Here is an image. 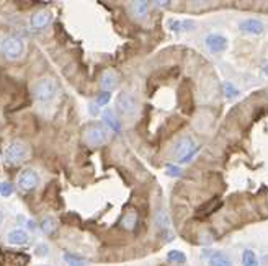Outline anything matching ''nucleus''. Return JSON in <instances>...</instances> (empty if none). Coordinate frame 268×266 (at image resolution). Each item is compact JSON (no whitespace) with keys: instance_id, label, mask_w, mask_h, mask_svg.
<instances>
[{"instance_id":"nucleus-27","label":"nucleus","mask_w":268,"mask_h":266,"mask_svg":"<svg viewBox=\"0 0 268 266\" xmlns=\"http://www.w3.org/2000/svg\"><path fill=\"white\" fill-rule=\"evenodd\" d=\"M48 251H49V249H48V245H44V243L36 247V255L38 256H48Z\"/></svg>"},{"instance_id":"nucleus-10","label":"nucleus","mask_w":268,"mask_h":266,"mask_svg":"<svg viewBox=\"0 0 268 266\" xmlns=\"http://www.w3.org/2000/svg\"><path fill=\"white\" fill-rule=\"evenodd\" d=\"M118 82H119V77L118 74H116L115 70H106L103 72V75H101L100 79V85L101 88L105 90V92H111V90H115L116 87H118Z\"/></svg>"},{"instance_id":"nucleus-6","label":"nucleus","mask_w":268,"mask_h":266,"mask_svg":"<svg viewBox=\"0 0 268 266\" xmlns=\"http://www.w3.org/2000/svg\"><path fill=\"white\" fill-rule=\"evenodd\" d=\"M106 137H108V134H106V129L101 128V126H90V128H87L85 134H84V139H85V142L88 144L90 147H98V146H103L106 142Z\"/></svg>"},{"instance_id":"nucleus-25","label":"nucleus","mask_w":268,"mask_h":266,"mask_svg":"<svg viewBox=\"0 0 268 266\" xmlns=\"http://www.w3.org/2000/svg\"><path fill=\"white\" fill-rule=\"evenodd\" d=\"M111 100V95L108 93V92H103V93H100L97 97V105L98 106H103V105H106Z\"/></svg>"},{"instance_id":"nucleus-23","label":"nucleus","mask_w":268,"mask_h":266,"mask_svg":"<svg viewBox=\"0 0 268 266\" xmlns=\"http://www.w3.org/2000/svg\"><path fill=\"white\" fill-rule=\"evenodd\" d=\"M13 184L10 182H0V196L8 198L13 195Z\"/></svg>"},{"instance_id":"nucleus-21","label":"nucleus","mask_w":268,"mask_h":266,"mask_svg":"<svg viewBox=\"0 0 268 266\" xmlns=\"http://www.w3.org/2000/svg\"><path fill=\"white\" fill-rule=\"evenodd\" d=\"M242 265L244 266H258L257 255L252 250H245L242 253Z\"/></svg>"},{"instance_id":"nucleus-16","label":"nucleus","mask_w":268,"mask_h":266,"mask_svg":"<svg viewBox=\"0 0 268 266\" xmlns=\"http://www.w3.org/2000/svg\"><path fill=\"white\" fill-rule=\"evenodd\" d=\"M209 266H232V261L227 255L216 251V253L209 256Z\"/></svg>"},{"instance_id":"nucleus-24","label":"nucleus","mask_w":268,"mask_h":266,"mask_svg":"<svg viewBox=\"0 0 268 266\" xmlns=\"http://www.w3.org/2000/svg\"><path fill=\"white\" fill-rule=\"evenodd\" d=\"M222 88H224V95H226V98H231V100H232V98H235V97H237V95H239V90L235 88L234 85H232L231 82H226V83H224V87H222Z\"/></svg>"},{"instance_id":"nucleus-1","label":"nucleus","mask_w":268,"mask_h":266,"mask_svg":"<svg viewBox=\"0 0 268 266\" xmlns=\"http://www.w3.org/2000/svg\"><path fill=\"white\" fill-rule=\"evenodd\" d=\"M198 152V146L195 144V141L190 136L182 137L180 141L175 144V149H173V155L177 157L180 164H186L195 157V154Z\"/></svg>"},{"instance_id":"nucleus-11","label":"nucleus","mask_w":268,"mask_h":266,"mask_svg":"<svg viewBox=\"0 0 268 266\" xmlns=\"http://www.w3.org/2000/svg\"><path fill=\"white\" fill-rule=\"evenodd\" d=\"M51 12L48 10H39L34 13L33 17H31V26L36 30H43L46 28V26L49 25V21H51Z\"/></svg>"},{"instance_id":"nucleus-30","label":"nucleus","mask_w":268,"mask_h":266,"mask_svg":"<svg viewBox=\"0 0 268 266\" xmlns=\"http://www.w3.org/2000/svg\"><path fill=\"white\" fill-rule=\"evenodd\" d=\"M263 72H265V75H267V77H268V64H267L265 67H263Z\"/></svg>"},{"instance_id":"nucleus-28","label":"nucleus","mask_w":268,"mask_h":266,"mask_svg":"<svg viewBox=\"0 0 268 266\" xmlns=\"http://www.w3.org/2000/svg\"><path fill=\"white\" fill-rule=\"evenodd\" d=\"M155 3H157L159 7H167V5H168V3H170V2H155Z\"/></svg>"},{"instance_id":"nucleus-18","label":"nucleus","mask_w":268,"mask_h":266,"mask_svg":"<svg viewBox=\"0 0 268 266\" xmlns=\"http://www.w3.org/2000/svg\"><path fill=\"white\" fill-rule=\"evenodd\" d=\"M41 231L46 233V235H51V233H54L56 232V229H57V222H56V219H52V217H44L41 220Z\"/></svg>"},{"instance_id":"nucleus-2","label":"nucleus","mask_w":268,"mask_h":266,"mask_svg":"<svg viewBox=\"0 0 268 266\" xmlns=\"http://www.w3.org/2000/svg\"><path fill=\"white\" fill-rule=\"evenodd\" d=\"M25 52V44L18 36H7L2 41V54L8 61H18Z\"/></svg>"},{"instance_id":"nucleus-4","label":"nucleus","mask_w":268,"mask_h":266,"mask_svg":"<svg viewBox=\"0 0 268 266\" xmlns=\"http://www.w3.org/2000/svg\"><path fill=\"white\" fill-rule=\"evenodd\" d=\"M57 93V85L52 79H43L34 85V97L39 101H49L56 97Z\"/></svg>"},{"instance_id":"nucleus-17","label":"nucleus","mask_w":268,"mask_h":266,"mask_svg":"<svg viewBox=\"0 0 268 266\" xmlns=\"http://www.w3.org/2000/svg\"><path fill=\"white\" fill-rule=\"evenodd\" d=\"M193 26H195V21H191V20L170 21V30H173V31H190Z\"/></svg>"},{"instance_id":"nucleus-9","label":"nucleus","mask_w":268,"mask_h":266,"mask_svg":"<svg viewBox=\"0 0 268 266\" xmlns=\"http://www.w3.org/2000/svg\"><path fill=\"white\" fill-rule=\"evenodd\" d=\"M239 28L242 33L247 34H262L265 31V25L260 20H257V18H247V20L240 21Z\"/></svg>"},{"instance_id":"nucleus-26","label":"nucleus","mask_w":268,"mask_h":266,"mask_svg":"<svg viewBox=\"0 0 268 266\" xmlns=\"http://www.w3.org/2000/svg\"><path fill=\"white\" fill-rule=\"evenodd\" d=\"M167 175H168V177H180L182 170L178 168V166H175V165H168L167 166Z\"/></svg>"},{"instance_id":"nucleus-3","label":"nucleus","mask_w":268,"mask_h":266,"mask_svg":"<svg viewBox=\"0 0 268 266\" xmlns=\"http://www.w3.org/2000/svg\"><path fill=\"white\" fill-rule=\"evenodd\" d=\"M30 155V147L25 142L15 141L5 149V159L10 164H20V162L26 160V157Z\"/></svg>"},{"instance_id":"nucleus-19","label":"nucleus","mask_w":268,"mask_h":266,"mask_svg":"<svg viewBox=\"0 0 268 266\" xmlns=\"http://www.w3.org/2000/svg\"><path fill=\"white\" fill-rule=\"evenodd\" d=\"M155 222H157L160 231H164V232L168 231V227H170V217H168V214L165 213V211H159L157 217H155Z\"/></svg>"},{"instance_id":"nucleus-22","label":"nucleus","mask_w":268,"mask_h":266,"mask_svg":"<svg viewBox=\"0 0 268 266\" xmlns=\"http://www.w3.org/2000/svg\"><path fill=\"white\" fill-rule=\"evenodd\" d=\"M167 258H168V261H172V263H175V265H183V263L186 261L185 253H183V251H180V250H172V251H168Z\"/></svg>"},{"instance_id":"nucleus-29","label":"nucleus","mask_w":268,"mask_h":266,"mask_svg":"<svg viewBox=\"0 0 268 266\" xmlns=\"http://www.w3.org/2000/svg\"><path fill=\"white\" fill-rule=\"evenodd\" d=\"M90 113H92V115H97V113H98L97 106H90Z\"/></svg>"},{"instance_id":"nucleus-14","label":"nucleus","mask_w":268,"mask_h":266,"mask_svg":"<svg viewBox=\"0 0 268 266\" xmlns=\"http://www.w3.org/2000/svg\"><path fill=\"white\" fill-rule=\"evenodd\" d=\"M147 12H149V2H133L131 3V13L136 18H142L147 17Z\"/></svg>"},{"instance_id":"nucleus-15","label":"nucleus","mask_w":268,"mask_h":266,"mask_svg":"<svg viewBox=\"0 0 268 266\" xmlns=\"http://www.w3.org/2000/svg\"><path fill=\"white\" fill-rule=\"evenodd\" d=\"M137 225V213L136 211H128L124 213L123 219H121V227L126 229V231H133Z\"/></svg>"},{"instance_id":"nucleus-7","label":"nucleus","mask_w":268,"mask_h":266,"mask_svg":"<svg viewBox=\"0 0 268 266\" xmlns=\"http://www.w3.org/2000/svg\"><path fill=\"white\" fill-rule=\"evenodd\" d=\"M38 175L34 170L31 168H26L23 172L20 173L18 177V186L23 189V191H31V189H34L38 186Z\"/></svg>"},{"instance_id":"nucleus-20","label":"nucleus","mask_w":268,"mask_h":266,"mask_svg":"<svg viewBox=\"0 0 268 266\" xmlns=\"http://www.w3.org/2000/svg\"><path fill=\"white\" fill-rule=\"evenodd\" d=\"M64 260L69 266H87V261L79 255L74 253H64Z\"/></svg>"},{"instance_id":"nucleus-5","label":"nucleus","mask_w":268,"mask_h":266,"mask_svg":"<svg viewBox=\"0 0 268 266\" xmlns=\"http://www.w3.org/2000/svg\"><path fill=\"white\" fill-rule=\"evenodd\" d=\"M116 108H118V111L121 113L123 116H133L134 113L137 111V101H136V98H134V95L123 92L118 95V98H116Z\"/></svg>"},{"instance_id":"nucleus-13","label":"nucleus","mask_w":268,"mask_h":266,"mask_svg":"<svg viewBox=\"0 0 268 266\" xmlns=\"http://www.w3.org/2000/svg\"><path fill=\"white\" fill-rule=\"evenodd\" d=\"M103 121H105V124L108 126L111 131H115V133H119V131H121V123H119L118 118H116L115 111L106 110L103 113Z\"/></svg>"},{"instance_id":"nucleus-12","label":"nucleus","mask_w":268,"mask_h":266,"mask_svg":"<svg viewBox=\"0 0 268 266\" xmlns=\"http://www.w3.org/2000/svg\"><path fill=\"white\" fill-rule=\"evenodd\" d=\"M7 238H8V242H10L12 245H26V243L30 242V235L25 231H12V232H8Z\"/></svg>"},{"instance_id":"nucleus-31","label":"nucleus","mask_w":268,"mask_h":266,"mask_svg":"<svg viewBox=\"0 0 268 266\" xmlns=\"http://www.w3.org/2000/svg\"><path fill=\"white\" fill-rule=\"evenodd\" d=\"M2 222H3V213L0 211V224H2Z\"/></svg>"},{"instance_id":"nucleus-8","label":"nucleus","mask_w":268,"mask_h":266,"mask_svg":"<svg viewBox=\"0 0 268 266\" xmlns=\"http://www.w3.org/2000/svg\"><path fill=\"white\" fill-rule=\"evenodd\" d=\"M204 43H206V48L213 54L224 52L227 49V39L222 34H218V33H213V34L206 36V41Z\"/></svg>"}]
</instances>
